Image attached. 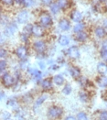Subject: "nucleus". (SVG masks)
Instances as JSON below:
<instances>
[{
    "label": "nucleus",
    "instance_id": "1a4fd4ad",
    "mask_svg": "<svg viewBox=\"0 0 107 120\" xmlns=\"http://www.w3.org/2000/svg\"><path fill=\"white\" fill-rule=\"evenodd\" d=\"M59 29L61 30L67 31V30H69L70 28V22H69L68 19H61L59 20Z\"/></svg>",
    "mask_w": 107,
    "mask_h": 120
},
{
    "label": "nucleus",
    "instance_id": "0eeeda50",
    "mask_svg": "<svg viewBox=\"0 0 107 120\" xmlns=\"http://www.w3.org/2000/svg\"><path fill=\"white\" fill-rule=\"evenodd\" d=\"M68 55L72 59H77L80 57V50L76 46H71L70 48H69Z\"/></svg>",
    "mask_w": 107,
    "mask_h": 120
},
{
    "label": "nucleus",
    "instance_id": "72a5a7b5",
    "mask_svg": "<svg viewBox=\"0 0 107 120\" xmlns=\"http://www.w3.org/2000/svg\"><path fill=\"white\" fill-rule=\"evenodd\" d=\"M102 48H103V50H106V51H107V40H103V41Z\"/></svg>",
    "mask_w": 107,
    "mask_h": 120
},
{
    "label": "nucleus",
    "instance_id": "c756f323",
    "mask_svg": "<svg viewBox=\"0 0 107 120\" xmlns=\"http://www.w3.org/2000/svg\"><path fill=\"white\" fill-rule=\"evenodd\" d=\"M100 120H107V111H103L100 114Z\"/></svg>",
    "mask_w": 107,
    "mask_h": 120
},
{
    "label": "nucleus",
    "instance_id": "aec40b11",
    "mask_svg": "<svg viewBox=\"0 0 107 120\" xmlns=\"http://www.w3.org/2000/svg\"><path fill=\"white\" fill-rule=\"evenodd\" d=\"M32 28H33V25L28 24L27 26H25V28H24V30L22 31V33L25 34V35H27L29 37L30 34H32Z\"/></svg>",
    "mask_w": 107,
    "mask_h": 120
},
{
    "label": "nucleus",
    "instance_id": "f3484780",
    "mask_svg": "<svg viewBox=\"0 0 107 120\" xmlns=\"http://www.w3.org/2000/svg\"><path fill=\"white\" fill-rule=\"evenodd\" d=\"M53 82L55 83V84H57V85H62L63 84V82H64V78L61 76V75H55L54 77H53Z\"/></svg>",
    "mask_w": 107,
    "mask_h": 120
},
{
    "label": "nucleus",
    "instance_id": "6ab92c4d",
    "mask_svg": "<svg viewBox=\"0 0 107 120\" xmlns=\"http://www.w3.org/2000/svg\"><path fill=\"white\" fill-rule=\"evenodd\" d=\"M56 3L58 4V6L59 7V8H61V9H66V8L69 7L68 0H57Z\"/></svg>",
    "mask_w": 107,
    "mask_h": 120
},
{
    "label": "nucleus",
    "instance_id": "dca6fc26",
    "mask_svg": "<svg viewBox=\"0 0 107 120\" xmlns=\"http://www.w3.org/2000/svg\"><path fill=\"white\" fill-rule=\"evenodd\" d=\"M87 33H85L84 31H81V32H79V33H76V40L78 41H81V42H83L87 40Z\"/></svg>",
    "mask_w": 107,
    "mask_h": 120
},
{
    "label": "nucleus",
    "instance_id": "c85d7f7f",
    "mask_svg": "<svg viewBox=\"0 0 107 120\" xmlns=\"http://www.w3.org/2000/svg\"><path fill=\"white\" fill-rule=\"evenodd\" d=\"M6 68H7V61L2 60L1 62H0V71H1V72H3L4 71L6 70Z\"/></svg>",
    "mask_w": 107,
    "mask_h": 120
},
{
    "label": "nucleus",
    "instance_id": "cd10ccee",
    "mask_svg": "<svg viewBox=\"0 0 107 120\" xmlns=\"http://www.w3.org/2000/svg\"><path fill=\"white\" fill-rule=\"evenodd\" d=\"M46 98H47V96H45V95H42V96H40V97H39L37 100H36V105L37 106H39V105H40L44 101L46 100Z\"/></svg>",
    "mask_w": 107,
    "mask_h": 120
},
{
    "label": "nucleus",
    "instance_id": "f257e3e1",
    "mask_svg": "<svg viewBox=\"0 0 107 120\" xmlns=\"http://www.w3.org/2000/svg\"><path fill=\"white\" fill-rule=\"evenodd\" d=\"M52 23V19L49 14L44 13L42 15H40L39 17V24L42 27H49V25Z\"/></svg>",
    "mask_w": 107,
    "mask_h": 120
},
{
    "label": "nucleus",
    "instance_id": "ddd939ff",
    "mask_svg": "<svg viewBox=\"0 0 107 120\" xmlns=\"http://www.w3.org/2000/svg\"><path fill=\"white\" fill-rule=\"evenodd\" d=\"M16 30H17L16 24H11V25L7 27V29L5 30V34H6L7 36H12V35L14 34V32L16 31Z\"/></svg>",
    "mask_w": 107,
    "mask_h": 120
},
{
    "label": "nucleus",
    "instance_id": "f704fd0d",
    "mask_svg": "<svg viewBox=\"0 0 107 120\" xmlns=\"http://www.w3.org/2000/svg\"><path fill=\"white\" fill-rule=\"evenodd\" d=\"M2 3L5 5H11L13 3V0H2Z\"/></svg>",
    "mask_w": 107,
    "mask_h": 120
},
{
    "label": "nucleus",
    "instance_id": "4be33fe9",
    "mask_svg": "<svg viewBox=\"0 0 107 120\" xmlns=\"http://www.w3.org/2000/svg\"><path fill=\"white\" fill-rule=\"evenodd\" d=\"M49 8H50V10H51V12H52L53 14H57L59 11V9H60L57 3H52Z\"/></svg>",
    "mask_w": 107,
    "mask_h": 120
},
{
    "label": "nucleus",
    "instance_id": "423d86ee",
    "mask_svg": "<svg viewBox=\"0 0 107 120\" xmlns=\"http://www.w3.org/2000/svg\"><path fill=\"white\" fill-rule=\"evenodd\" d=\"M16 54L21 60L25 59L27 57V55H28V49H27V47H25V46L18 47V49L16 50Z\"/></svg>",
    "mask_w": 107,
    "mask_h": 120
},
{
    "label": "nucleus",
    "instance_id": "4468645a",
    "mask_svg": "<svg viewBox=\"0 0 107 120\" xmlns=\"http://www.w3.org/2000/svg\"><path fill=\"white\" fill-rule=\"evenodd\" d=\"M97 71L101 74H105L107 72V64L103 62H100L97 65Z\"/></svg>",
    "mask_w": 107,
    "mask_h": 120
},
{
    "label": "nucleus",
    "instance_id": "a878e982",
    "mask_svg": "<svg viewBox=\"0 0 107 120\" xmlns=\"http://www.w3.org/2000/svg\"><path fill=\"white\" fill-rule=\"evenodd\" d=\"M71 86L70 85V84H66L65 86H64V88L62 89V93L64 94H70V93H71Z\"/></svg>",
    "mask_w": 107,
    "mask_h": 120
},
{
    "label": "nucleus",
    "instance_id": "39448f33",
    "mask_svg": "<svg viewBox=\"0 0 107 120\" xmlns=\"http://www.w3.org/2000/svg\"><path fill=\"white\" fill-rule=\"evenodd\" d=\"M32 35H34L35 37H41L44 35V29L41 25H38V24H35L33 25V28H32Z\"/></svg>",
    "mask_w": 107,
    "mask_h": 120
},
{
    "label": "nucleus",
    "instance_id": "f8f14e48",
    "mask_svg": "<svg viewBox=\"0 0 107 120\" xmlns=\"http://www.w3.org/2000/svg\"><path fill=\"white\" fill-rule=\"evenodd\" d=\"M94 33L96 35V37H98L99 39H102L103 38L105 35H106V32H105V30L103 28V27H97L95 30H94Z\"/></svg>",
    "mask_w": 107,
    "mask_h": 120
},
{
    "label": "nucleus",
    "instance_id": "a211bd4d",
    "mask_svg": "<svg viewBox=\"0 0 107 120\" xmlns=\"http://www.w3.org/2000/svg\"><path fill=\"white\" fill-rule=\"evenodd\" d=\"M41 86H42V88L43 89H49V88H51V86H52V82H51V81L49 80V79H44V80L41 82Z\"/></svg>",
    "mask_w": 107,
    "mask_h": 120
},
{
    "label": "nucleus",
    "instance_id": "4c0bfd02",
    "mask_svg": "<svg viewBox=\"0 0 107 120\" xmlns=\"http://www.w3.org/2000/svg\"><path fill=\"white\" fill-rule=\"evenodd\" d=\"M15 1H16L17 3H18V4H21V3H22V2H24L25 0H15Z\"/></svg>",
    "mask_w": 107,
    "mask_h": 120
},
{
    "label": "nucleus",
    "instance_id": "20e7f679",
    "mask_svg": "<svg viewBox=\"0 0 107 120\" xmlns=\"http://www.w3.org/2000/svg\"><path fill=\"white\" fill-rule=\"evenodd\" d=\"M2 82L5 86L9 87L11 85H13V83H14V78L10 75L9 73L6 72L2 75Z\"/></svg>",
    "mask_w": 107,
    "mask_h": 120
},
{
    "label": "nucleus",
    "instance_id": "f03ea898",
    "mask_svg": "<svg viewBox=\"0 0 107 120\" xmlns=\"http://www.w3.org/2000/svg\"><path fill=\"white\" fill-rule=\"evenodd\" d=\"M48 114L51 118H58L62 115V109L59 106H51L48 111Z\"/></svg>",
    "mask_w": 107,
    "mask_h": 120
},
{
    "label": "nucleus",
    "instance_id": "7c9ffc66",
    "mask_svg": "<svg viewBox=\"0 0 107 120\" xmlns=\"http://www.w3.org/2000/svg\"><path fill=\"white\" fill-rule=\"evenodd\" d=\"M101 56H102V59L104 60L105 62H107V51L106 50H102V51H101Z\"/></svg>",
    "mask_w": 107,
    "mask_h": 120
},
{
    "label": "nucleus",
    "instance_id": "ea45409f",
    "mask_svg": "<svg viewBox=\"0 0 107 120\" xmlns=\"http://www.w3.org/2000/svg\"><path fill=\"white\" fill-rule=\"evenodd\" d=\"M106 8H107V4H106Z\"/></svg>",
    "mask_w": 107,
    "mask_h": 120
},
{
    "label": "nucleus",
    "instance_id": "9d476101",
    "mask_svg": "<svg viewBox=\"0 0 107 120\" xmlns=\"http://www.w3.org/2000/svg\"><path fill=\"white\" fill-rule=\"evenodd\" d=\"M70 19H71L72 21H74V22L80 23L81 19H82V15H81V12H79L77 10H74V11L70 14Z\"/></svg>",
    "mask_w": 107,
    "mask_h": 120
},
{
    "label": "nucleus",
    "instance_id": "7ed1b4c3",
    "mask_svg": "<svg viewBox=\"0 0 107 120\" xmlns=\"http://www.w3.org/2000/svg\"><path fill=\"white\" fill-rule=\"evenodd\" d=\"M46 48H47L46 43L43 40H38V41H36L33 44V49L36 50L37 52H39V53L44 52L46 50Z\"/></svg>",
    "mask_w": 107,
    "mask_h": 120
},
{
    "label": "nucleus",
    "instance_id": "c9c22d12",
    "mask_svg": "<svg viewBox=\"0 0 107 120\" xmlns=\"http://www.w3.org/2000/svg\"><path fill=\"white\" fill-rule=\"evenodd\" d=\"M41 1H42L44 4H46V5H49V6L52 4V0H41Z\"/></svg>",
    "mask_w": 107,
    "mask_h": 120
},
{
    "label": "nucleus",
    "instance_id": "473e14b6",
    "mask_svg": "<svg viewBox=\"0 0 107 120\" xmlns=\"http://www.w3.org/2000/svg\"><path fill=\"white\" fill-rule=\"evenodd\" d=\"M0 56H1V58H4V57L7 56V50H5V49H1V50H0Z\"/></svg>",
    "mask_w": 107,
    "mask_h": 120
},
{
    "label": "nucleus",
    "instance_id": "58836bf2",
    "mask_svg": "<svg viewBox=\"0 0 107 120\" xmlns=\"http://www.w3.org/2000/svg\"><path fill=\"white\" fill-rule=\"evenodd\" d=\"M99 1H101V2H104V1H106V0H99Z\"/></svg>",
    "mask_w": 107,
    "mask_h": 120
},
{
    "label": "nucleus",
    "instance_id": "412c9836",
    "mask_svg": "<svg viewBox=\"0 0 107 120\" xmlns=\"http://www.w3.org/2000/svg\"><path fill=\"white\" fill-rule=\"evenodd\" d=\"M83 29H84V25H83L82 23H77V24L74 26L73 30H74L75 33H79V32L83 31Z\"/></svg>",
    "mask_w": 107,
    "mask_h": 120
},
{
    "label": "nucleus",
    "instance_id": "2f4dec72",
    "mask_svg": "<svg viewBox=\"0 0 107 120\" xmlns=\"http://www.w3.org/2000/svg\"><path fill=\"white\" fill-rule=\"evenodd\" d=\"M23 3H24V6H25L26 8H29L30 6H32V4H33V0H25Z\"/></svg>",
    "mask_w": 107,
    "mask_h": 120
},
{
    "label": "nucleus",
    "instance_id": "e433bc0d",
    "mask_svg": "<svg viewBox=\"0 0 107 120\" xmlns=\"http://www.w3.org/2000/svg\"><path fill=\"white\" fill-rule=\"evenodd\" d=\"M65 120H77L74 116H67L66 117V119Z\"/></svg>",
    "mask_w": 107,
    "mask_h": 120
},
{
    "label": "nucleus",
    "instance_id": "5701e85b",
    "mask_svg": "<svg viewBox=\"0 0 107 120\" xmlns=\"http://www.w3.org/2000/svg\"><path fill=\"white\" fill-rule=\"evenodd\" d=\"M97 82L101 87H104L107 85V77H100Z\"/></svg>",
    "mask_w": 107,
    "mask_h": 120
},
{
    "label": "nucleus",
    "instance_id": "b1692460",
    "mask_svg": "<svg viewBox=\"0 0 107 120\" xmlns=\"http://www.w3.org/2000/svg\"><path fill=\"white\" fill-rule=\"evenodd\" d=\"M30 73L33 75V77H35V78H40V76H41V72L38 70H33V69H30Z\"/></svg>",
    "mask_w": 107,
    "mask_h": 120
},
{
    "label": "nucleus",
    "instance_id": "393cba45",
    "mask_svg": "<svg viewBox=\"0 0 107 120\" xmlns=\"http://www.w3.org/2000/svg\"><path fill=\"white\" fill-rule=\"evenodd\" d=\"M77 120H88L87 115L84 112H80L77 115Z\"/></svg>",
    "mask_w": 107,
    "mask_h": 120
},
{
    "label": "nucleus",
    "instance_id": "bb28decb",
    "mask_svg": "<svg viewBox=\"0 0 107 120\" xmlns=\"http://www.w3.org/2000/svg\"><path fill=\"white\" fill-rule=\"evenodd\" d=\"M80 98H81V100L82 101V102H86L88 100V95L87 94H86V92L81 91L80 93Z\"/></svg>",
    "mask_w": 107,
    "mask_h": 120
},
{
    "label": "nucleus",
    "instance_id": "2eb2a0df",
    "mask_svg": "<svg viewBox=\"0 0 107 120\" xmlns=\"http://www.w3.org/2000/svg\"><path fill=\"white\" fill-rule=\"evenodd\" d=\"M58 42L59 43V45H61V46H67L69 43H70V40H69V38L67 36L61 35V36H59V38Z\"/></svg>",
    "mask_w": 107,
    "mask_h": 120
},
{
    "label": "nucleus",
    "instance_id": "9b49d317",
    "mask_svg": "<svg viewBox=\"0 0 107 120\" xmlns=\"http://www.w3.org/2000/svg\"><path fill=\"white\" fill-rule=\"evenodd\" d=\"M70 75H71L73 78L77 79V78H80V75H81V71H80V69H79L78 67L71 66V67L70 68Z\"/></svg>",
    "mask_w": 107,
    "mask_h": 120
},
{
    "label": "nucleus",
    "instance_id": "6e6552de",
    "mask_svg": "<svg viewBox=\"0 0 107 120\" xmlns=\"http://www.w3.org/2000/svg\"><path fill=\"white\" fill-rule=\"evenodd\" d=\"M29 12L28 11H21L19 14L18 15V22L20 23V24H24L26 23L28 19H29Z\"/></svg>",
    "mask_w": 107,
    "mask_h": 120
}]
</instances>
